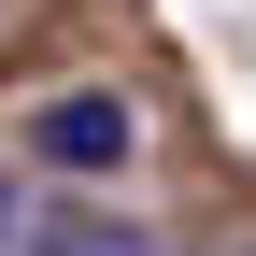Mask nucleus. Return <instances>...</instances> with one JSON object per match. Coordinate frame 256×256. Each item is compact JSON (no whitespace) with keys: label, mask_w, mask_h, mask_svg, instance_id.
I'll return each mask as SVG.
<instances>
[{"label":"nucleus","mask_w":256,"mask_h":256,"mask_svg":"<svg viewBox=\"0 0 256 256\" xmlns=\"http://www.w3.org/2000/svg\"><path fill=\"white\" fill-rule=\"evenodd\" d=\"M0 256H156V242L128 228V214H43V228H14Z\"/></svg>","instance_id":"f03ea898"},{"label":"nucleus","mask_w":256,"mask_h":256,"mask_svg":"<svg viewBox=\"0 0 256 256\" xmlns=\"http://www.w3.org/2000/svg\"><path fill=\"white\" fill-rule=\"evenodd\" d=\"M14 228H28V214H14V171H0V242H14Z\"/></svg>","instance_id":"7ed1b4c3"},{"label":"nucleus","mask_w":256,"mask_h":256,"mask_svg":"<svg viewBox=\"0 0 256 256\" xmlns=\"http://www.w3.org/2000/svg\"><path fill=\"white\" fill-rule=\"evenodd\" d=\"M128 142H142V114H128L114 86H57V100L28 114V156H43V171H72V185L128 171Z\"/></svg>","instance_id":"f257e3e1"},{"label":"nucleus","mask_w":256,"mask_h":256,"mask_svg":"<svg viewBox=\"0 0 256 256\" xmlns=\"http://www.w3.org/2000/svg\"><path fill=\"white\" fill-rule=\"evenodd\" d=\"M242 256H256V242H242Z\"/></svg>","instance_id":"20e7f679"}]
</instances>
